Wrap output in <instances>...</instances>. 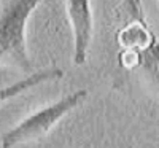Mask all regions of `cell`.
<instances>
[{"instance_id":"obj_3","label":"cell","mask_w":159,"mask_h":148,"mask_svg":"<svg viewBox=\"0 0 159 148\" xmlns=\"http://www.w3.org/2000/svg\"><path fill=\"white\" fill-rule=\"evenodd\" d=\"M86 97H88V91L78 89L69 94V96L62 97L61 100L37 110L24 121H21L18 126H15L11 131L3 134L2 148H13L21 143H29V142L43 139L57 121H61L69 112L76 109L80 104H83Z\"/></svg>"},{"instance_id":"obj_5","label":"cell","mask_w":159,"mask_h":148,"mask_svg":"<svg viewBox=\"0 0 159 148\" xmlns=\"http://www.w3.org/2000/svg\"><path fill=\"white\" fill-rule=\"evenodd\" d=\"M62 75H64V72L61 69H57V67H48V69H43V70H37V72H34L27 76H24L19 81L0 89V104L16 97L18 94H21L24 91H29V89H32L38 85H42V83L59 80V78H62Z\"/></svg>"},{"instance_id":"obj_1","label":"cell","mask_w":159,"mask_h":148,"mask_svg":"<svg viewBox=\"0 0 159 148\" xmlns=\"http://www.w3.org/2000/svg\"><path fill=\"white\" fill-rule=\"evenodd\" d=\"M118 13L124 19L116 34L119 62L127 69L143 70L159 86V40L145 19L142 0H123Z\"/></svg>"},{"instance_id":"obj_4","label":"cell","mask_w":159,"mask_h":148,"mask_svg":"<svg viewBox=\"0 0 159 148\" xmlns=\"http://www.w3.org/2000/svg\"><path fill=\"white\" fill-rule=\"evenodd\" d=\"M67 13L73 32V62L81 65L86 62L88 49L92 38V10L89 0H67Z\"/></svg>"},{"instance_id":"obj_2","label":"cell","mask_w":159,"mask_h":148,"mask_svg":"<svg viewBox=\"0 0 159 148\" xmlns=\"http://www.w3.org/2000/svg\"><path fill=\"white\" fill-rule=\"evenodd\" d=\"M45 0H0V67L34 73L27 53L25 29L32 11Z\"/></svg>"}]
</instances>
